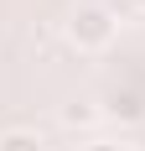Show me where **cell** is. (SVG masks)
I'll use <instances>...</instances> for the list:
<instances>
[{
    "label": "cell",
    "mask_w": 145,
    "mask_h": 151,
    "mask_svg": "<svg viewBox=\"0 0 145 151\" xmlns=\"http://www.w3.org/2000/svg\"><path fill=\"white\" fill-rule=\"evenodd\" d=\"M68 37H72V47L99 52V47H109V42H114V16L104 11V5H83V11L68 21Z\"/></svg>",
    "instance_id": "obj_1"
},
{
    "label": "cell",
    "mask_w": 145,
    "mask_h": 151,
    "mask_svg": "<svg viewBox=\"0 0 145 151\" xmlns=\"http://www.w3.org/2000/svg\"><path fill=\"white\" fill-rule=\"evenodd\" d=\"M109 115H119V120H145V99L135 89H119V94H109Z\"/></svg>",
    "instance_id": "obj_2"
},
{
    "label": "cell",
    "mask_w": 145,
    "mask_h": 151,
    "mask_svg": "<svg viewBox=\"0 0 145 151\" xmlns=\"http://www.w3.org/2000/svg\"><path fill=\"white\" fill-rule=\"evenodd\" d=\"M99 115H104L99 104H68L62 109V125H68V130H83V125H93Z\"/></svg>",
    "instance_id": "obj_3"
},
{
    "label": "cell",
    "mask_w": 145,
    "mask_h": 151,
    "mask_svg": "<svg viewBox=\"0 0 145 151\" xmlns=\"http://www.w3.org/2000/svg\"><path fill=\"white\" fill-rule=\"evenodd\" d=\"M0 151H42V141L31 130H11V136H0Z\"/></svg>",
    "instance_id": "obj_4"
},
{
    "label": "cell",
    "mask_w": 145,
    "mask_h": 151,
    "mask_svg": "<svg viewBox=\"0 0 145 151\" xmlns=\"http://www.w3.org/2000/svg\"><path fill=\"white\" fill-rule=\"evenodd\" d=\"M83 151H124V146H114V141H88Z\"/></svg>",
    "instance_id": "obj_5"
},
{
    "label": "cell",
    "mask_w": 145,
    "mask_h": 151,
    "mask_svg": "<svg viewBox=\"0 0 145 151\" xmlns=\"http://www.w3.org/2000/svg\"><path fill=\"white\" fill-rule=\"evenodd\" d=\"M135 5H140V11H145V0H135Z\"/></svg>",
    "instance_id": "obj_6"
}]
</instances>
